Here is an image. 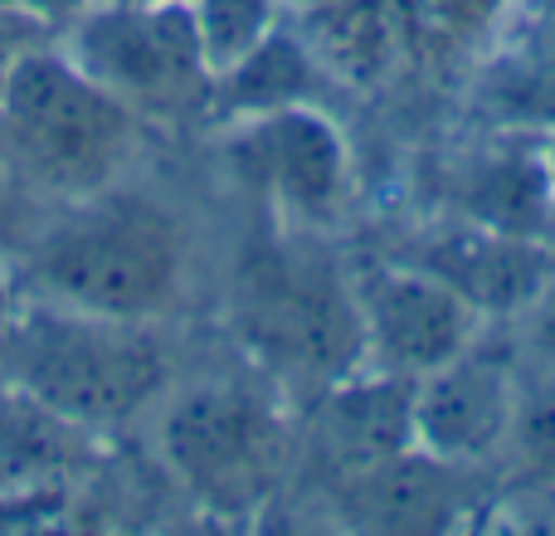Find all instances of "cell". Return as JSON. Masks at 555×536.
Here are the masks:
<instances>
[{
	"instance_id": "obj_1",
	"label": "cell",
	"mask_w": 555,
	"mask_h": 536,
	"mask_svg": "<svg viewBox=\"0 0 555 536\" xmlns=\"http://www.w3.org/2000/svg\"><path fill=\"white\" fill-rule=\"evenodd\" d=\"M20 297L117 322H162L191 283V240L176 210L122 181L59 205L10 259Z\"/></svg>"
},
{
	"instance_id": "obj_2",
	"label": "cell",
	"mask_w": 555,
	"mask_h": 536,
	"mask_svg": "<svg viewBox=\"0 0 555 536\" xmlns=\"http://www.w3.org/2000/svg\"><path fill=\"white\" fill-rule=\"evenodd\" d=\"M152 414L166 478L210 522H254L273 508L302 454L283 385L259 366L171 385Z\"/></svg>"
},
{
	"instance_id": "obj_3",
	"label": "cell",
	"mask_w": 555,
	"mask_h": 536,
	"mask_svg": "<svg viewBox=\"0 0 555 536\" xmlns=\"http://www.w3.org/2000/svg\"><path fill=\"white\" fill-rule=\"evenodd\" d=\"M142 137V117L98 88L59 39L29 44L0 88V176L54 205L117 186Z\"/></svg>"
},
{
	"instance_id": "obj_4",
	"label": "cell",
	"mask_w": 555,
	"mask_h": 536,
	"mask_svg": "<svg viewBox=\"0 0 555 536\" xmlns=\"http://www.w3.org/2000/svg\"><path fill=\"white\" fill-rule=\"evenodd\" d=\"M0 375L68 424L113 439L171 391V352L156 322H117L20 297L0 332Z\"/></svg>"
},
{
	"instance_id": "obj_5",
	"label": "cell",
	"mask_w": 555,
	"mask_h": 536,
	"mask_svg": "<svg viewBox=\"0 0 555 536\" xmlns=\"http://www.w3.org/2000/svg\"><path fill=\"white\" fill-rule=\"evenodd\" d=\"M230 327L278 385L322 391L365 366L351 264L322 234L269 230V240L249 244L230 283Z\"/></svg>"
},
{
	"instance_id": "obj_6",
	"label": "cell",
	"mask_w": 555,
	"mask_h": 536,
	"mask_svg": "<svg viewBox=\"0 0 555 536\" xmlns=\"http://www.w3.org/2000/svg\"><path fill=\"white\" fill-rule=\"evenodd\" d=\"M54 39L98 88L132 107L146 127L210 107L215 74L191 5L93 0Z\"/></svg>"
},
{
	"instance_id": "obj_7",
	"label": "cell",
	"mask_w": 555,
	"mask_h": 536,
	"mask_svg": "<svg viewBox=\"0 0 555 536\" xmlns=\"http://www.w3.org/2000/svg\"><path fill=\"white\" fill-rule=\"evenodd\" d=\"M224 162L273 230L326 234L356 205L351 142L322 103H287L234 117Z\"/></svg>"
},
{
	"instance_id": "obj_8",
	"label": "cell",
	"mask_w": 555,
	"mask_h": 536,
	"mask_svg": "<svg viewBox=\"0 0 555 536\" xmlns=\"http://www.w3.org/2000/svg\"><path fill=\"white\" fill-rule=\"evenodd\" d=\"M356 312H361V346L365 366L385 375H420L439 371L459 352H468L488 317L449 288L439 273L400 259V254H365L351 264Z\"/></svg>"
},
{
	"instance_id": "obj_9",
	"label": "cell",
	"mask_w": 555,
	"mask_h": 536,
	"mask_svg": "<svg viewBox=\"0 0 555 536\" xmlns=\"http://www.w3.org/2000/svg\"><path fill=\"white\" fill-rule=\"evenodd\" d=\"M521 375H527L521 346L492 336L488 327L468 352H459L439 371L414 381V400H410L414 449L478 473L502 463L512 414H517Z\"/></svg>"
},
{
	"instance_id": "obj_10",
	"label": "cell",
	"mask_w": 555,
	"mask_h": 536,
	"mask_svg": "<svg viewBox=\"0 0 555 536\" xmlns=\"http://www.w3.org/2000/svg\"><path fill=\"white\" fill-rule=\"evenodd\" d=\"M395 254L439 273L449 288H459L488 322H517L555 278V244L488 230V225L459 220V215L429 220Z\"/></svg>"
},
{
	"instance_id": "obj_11",
	"label": "cell",
	"mask_w": 555,
	"mask_h": 536,
	"mask_svg": "<svg viewBox=\"0 0 555 536\" xmlns=\"http://www.w3.org/2000/svg\"><path fill=\"white\" fill-rule=\"evenodd\" d=\"M439 205L443 215H459V220L555 244V181L546 137L482 132L478 146L459 166H449Z\"/></svg>"
},
{
	"instance_id": "obj_12",
	"label": "cell",
	"mask_w": 555,
	"mask_h": 536,
	"mask_svg": "<svg viewBox=\"0 0 555 536\" xmlns=\"http://www.w3.org/2000/svg\"><path fill=\"white\" fill-rule=\"evenodd\" d=\"M98 434L0 381V522L68 502L98 469Z\"/></svg>"
},
{
	"instance_id": "obj_13",
	"label": "cell",
	"mask_w": 555,
	"mask_h": 536,
	"mask_svg": "<svg viewBox=\"0 0 555 536\" xmlns=\"http://www.w3.org/2000/svg\"><path fill=\"white\" fill-rule=\"evenodd\" d=\"M410 400H414V381L371 371V366L317 391L307 439H312L317 459L332 469L336 483L371 469V463H385L395 454L414 449Z\"/></svg>"
},
{
	"instance_id": "obj_14",
	"label": "cell",
	"mask_w": 555,
	"mask_h": 536,
	"mask_svg": "<svg viewBox=\"0 0 555 536\" xmlns=\"http://www.w3.org/2000/svg\"><path fill=\"white\" fill-rule=\"evenodd\" d=\"M478 469L443 463L424 449H404L385 463L336 483L341 512L375 532H439L468 518V483Z\"/></svg>"
},
{
	"instance_id": "obj_15",
	"label": "cell",
	"mask_w": 555,
	"mask_h": 536,
	"mask_svg": "<svg viewBox=\"0 0 555 536\" xmlns=\"http://www.w3.org/2000/svg\"><path fill=\"white\" fill-rule=\"evenodd\" d=\"M468 117L478 132H555V59L492 35L488 54L473 64L468 78Z\"/></svg>"
},
{
	"instance_id": "obj_16",
	"label": "cell",
	"mask_w": 555,
	"mask_h": 536,
	"mask_svg": "<svg viewBox=\"0 0 555 536\" xmlns=\"http://www.w3.org/2000/svg\"><path fill=\"white\" fill-rule=\"evenodd\" d=\"M502 469L512 473L517 488L555 493V371L551 366L527 361L512 434H507V449H502Z\"/></svg>"
},
{
	"instance_id": "obj_17",
	"label": "cell",
	"mask_w": 555,
	"mask_h": 536,
	"mask_svg": "<svg viewBox=\"0 0 555 536\" xmlns=\"http://www.w3.org/2000/svg\"><path fill=\"white\" fill-rule=\"evenodd\" d=\"M283 5L287 0H191L195 29H201L205 59H210V74L215 78L230 74V68L244 64L278 25H287Z\"/></svg>"
},
{
	"instance_id": "obj_18",
	"label": "cell",
	"mask_w": 555,
	"mask_h": 536,
	"mask_svg": "<svg viewBox=\"0 0 555 536\" xmlns=\"http://www.w3.org/2000/svg\"><path fill=\"white\" fill-rule=\"evenodd\" d=\"M492 35L531 44L555 59V0H502Z\"/></svg>"
},
{
	"instance_id": "obj_19",
	"label": "cell",
	"mask_w": 555,
	"mask_h": 536,
	"mask_svg": "<svg viewBox=\"0 0 555 536\" xmlns=\"http://www.w3.org/2000/svg\"><path fill=\"white\" fill-rule=\"evenodd\" d=\"M517 346L531 366L555 371V278L537 293V303L517 317Z\"/></svg>"
},
{
	"instance_id": "obj_20",
	"label": "cell",
	"mask_w": 555,
	"mask_h": 536,
	"mask_svg": "<svg viewBox=\"0 0 555 536\" xmlns=\"http://www.w3.org/2000/svg\"><path fill=\"white\" fill-rule=\"evenodd\" d=\"M88 5H93V0H0V10H5V15L29 20V25L44 29V35H59V29H68Z\"/></svg>"
},
{
	"instance_id": "obj_21",
	"label": "cell",
	"mask_w": 555,
	"mask_h": 536,
	"mask_svg": "<svg viewBox=\"0 0 555 536\" xmlns=\"http://www.w3.org/2000/svg\"><path fill=\"white\" fill-rule=\"evenodd\" d=\"M39 39H54V35H44V29H35L29 20L5 15V10H0V88H5V78H10V68H15V59L25 54L29 44H39Z\"/></svg>"
},
{
	"instance_id": "obj_22",
	"label": "cell",
	"mask_w": 555,
	"mask_h": 536,
	"mask_svg": "<svg viewBox=\"0 0 555 536\" xmlns=\"http://www.w3.org/2000/svg\"><path fill=\"white\" fill-rule=\"evenodd\" d=\"M15 307H20L15 273H10V259H0V332H5V322L15 317Z\"/></svg>"
},
{
	"instance_id": "obj_23",
	"label": "cell",
	"mask_w": 555,
	"mask_h": 536,
	"mask_svg": "<svg viewBox=\"0 0 555 536\" xmlns=\"http://www.w3.org/2000/svg\"><path fill=\"white\" fill-rule=\"evenodd\" d=\"M478 5H482V0H439V10H443L449 20H468V15H478Z\"/></svg>"
},
{
	"instance_id": "obj_24",
	"label": "cell",
	"mask_w": 555,
	"mask_h": 536,
	"mask_svg": "<svg viewBox=\"0 0 555 536\" xmlns=\"http://www.w3.org/2000/svg\"><path fill=\"white\" fill-rule=\"evenodd\" d=\"M546 162H551V181H555V132H546Z\"/></svg>"
},
{
	"instance_id": "obj_25",
	"label": "cell",
	"mask_w": 555,
	"mask_h": 536,
	"mask_svg": "<svg viewBox=\"0 0 555 536\" xmlns=\"http://www.w3.org/2000/svg\"><path fill=\"white\" fill-rule=\"evenodd\" d=\"M142 5H191V0H142Z\"/></svg>"
},
{
	"instance_id": "obj_26",
	"label": "cell",
	"mask_w": 555,
	"mask_h": 536,
	"mask_svg": "<svg viewBox=\"0 0 555 536\" xmlns=\"http://www.w3.org/2000/svg\"><path fill=\"white\" fill-rule=\"evenodd\" d=\"M0 205H5V176H0Z\"/></svg>"
}]
</instances>
